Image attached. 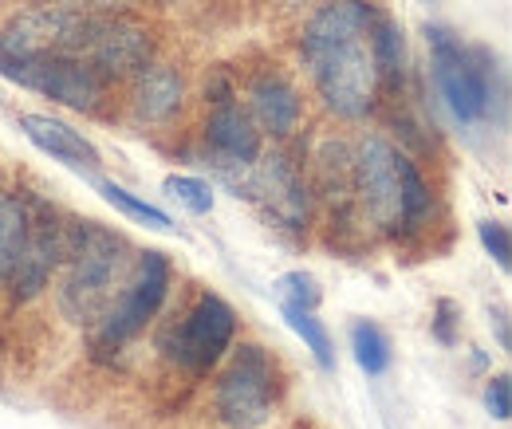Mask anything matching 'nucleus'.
I'll use <instances>...</instances> for the list:
<instances>
[{
    "label": "nucleus",
    "mask_w": 512,
    "mask_h": 429,
    "mask_svg": "<svg viewBox=\"0 0 512 429\" xmlns=\"http://www.w3.org/2000/svg\"><path fill=\"white\" fill-rule=\"evenodd\" d=\"M379 20L367 0H331L304 24L300 56L312 71L323 107L339 119H367L379 99V71L371 56V24Z\"/></svg>",
    "instance_id": "nucleus-1"
},
{
    "label": "nucleus",
    "mask_w": 512,
    "mask_h": 429,
    "mask_svg": "<svg viewBox=\"0 0 512 429\" xmlns=\"http://www.w3.org/2000/svg\"><path fill=\"white\" fill-rule=\"evenodd\" d=\"M64 276H60V311L79 327H95L107 307L115 304L119 288L127 284L130 248L127 237L95 225V221H71L67 225V248H64Z\"/></svg>",
    "instance_id": "nucleus-2"
},
{
    "label": "nucleus",
    "mask_w": 512,
    "mask_h": 429,
    "mask_svg": "<svg viewBox=\"0 0 512 429\" xmlns=\"http://www.w3.org/2000/svg\"><path fill=\"white\" fill-rule=\"evenodd\" d=\"M430 63H434V87L457 123L473 126L489 119L493 111V63L489 52L465 48L449 28L430 24L426 28Z\"/></svg>",
    "instance_id": "nucleus-3"
},
{
    "label": "nucleus",
    "mask_w": 512,
    "mask_h": 429,
    "mask_svg": "<svg viewBox=\"0 0 512 429\" xmlns=\"http://www.w3.org/2000/svg\"><path fill=\"white\" fill-rule=\"evenodd\" d=\"M406 170L410 158L383 138H363L351 154V193L363 213L390 237L406 233Z\"/></svg>",
    "instance_id": "nucleus-4"
},
{
    "label": "nucleus",
    "mask_w": 512,
    "mask_h": 429,
    "mask_svg": "<svg viewBox=\"0 0 512 429\" xmlns=\"http://www.w3.org/2000/svg\"><path fill=\"white\" fill-rule=\"evenodd\" d=\"M99 16H83L60 4H36L8 20L0 32V56L8 60H36V56H75L83 60L91 48Z\"/></svg>",
    "instance_id": "nucleus-5"
},
{
    "label": "nucleus",
    "mask_w": 512,
    "mask_h": 429,
    "mask_svg": "<svg viewBox=\"0 0 512 429\" xmlns=\"http://www.w3.org/2000/svg\"><path fill=\"white\" fill-rule=\"evenodd\" d=\"M170 284H174V268H170L166 252H158V248L138 252L127 284L119 288V296H115V304L107 307V315L99 319V343L103 347H119V343L134 339L158 315V307L166 304Z\"/></svg>",
    "instance_id": "nucleus-6"
},
{
    "label": "nucleus",
    "mask_w": 512,
    "mask_h": 429,
    "mask_svg": "<svg viewBox=\"0 0 512 429\" xmlns=\"http://www.w3.org/2000/svg\"><path fill=\"white\" fill-rule=\"evenodd\" d=\"M213 402H217V418L229 429L264 426L276 402V363L268 359V351L256 343H241L217 382Z\"/></svg>",
    "instance_id": "nucleus-7"
},
{
    "label": "nucleus",
    "mask_w": 512,
    "mask_h": 429,
    "mask_svg": "<svg viewBox=\"0 0 512 429\" xmlns=\"http://www.w3.org/2000/svg\"><path fill=\"white\" fill-rule=\"evenodd\" d=\"M0 75L64 103L71 111H99V103L107 95V79L87 60H75V56H36V60L0 56Z\"/></svg>",
    "instance_id": "nucleus-8"
},
{
    "label": "nucleus",
    "mask_w": 512,
    "mask_h": 429,
    "mask_svg": "<svg viewBox=\"0 0 512 429\" xmlns=\"http://www.w3.org/2000/svg\"><path fill=\"white\" fill-rule=\"evenodd\" d=\"M233 335H237V315H233V307L225 304L221 296L205 292V296L193 300V307L182 315V323L162 335V347H166V355L182 370L205 374V370L229 351Z\"/></svg>",
    "instance_id": "nucleus-9"
},
{
    "label": "nucleus",
    "mask_w": 512,
    "mask_h": 429,
    "mask_svg": "<svg viewBox=\"0 0 512 429\" xmlns=\"http://www.w3.org/2000/svg\"><path fill=\"white\" fill-rule=\"evenodd\" d=\"M24 209H28V229H24V245H20L16 264H12V276H8L16 300H32L48 288V280L60 268L67 248V225H60L52 205L24 201Z\"/></svg>",
    "instance_id": "nucleus-10"
},
{
    "label": "nucleus",
    "mask_w": 512,
    "mask_h": 429,
    "mask_svg": "<svg viewBox=\"0 0 512 429\" xmlns=\"http://www.w3.org/2000/svg\"><path fill=\"white\" fill-rule=\"evenodd\" d=\"M154 52V40H150V28L127 20V16H99L95 24V36H91V48L83 60L91 63L107 83L111 79H127L138 75Z\"/></svg>",
    "instance_id": "nucleus-11"
},
{
    "label": "nucleus",
    "mask_w": 512,
    "mask_h": 429,
    "mask_svg": "<svg viewBox=\"0 0 512 429\" xmlns=\"http://www.w3.org/2000/svg\"><path fill=\"white\" fill-rule=\"evenodd\" d=\"M249 197H260L284 229H304L308 225V189H304L300 174L292 170V162L284 154L256 158L253 170H249Z\"/></svg>",
    "instance_id": "nucleus-12"
},
{
    "label": "nucleus",
    "mask_w": 512,
    "mask_h": 429,
    "mask_svg": "<svg viewBox=\"0 0 512 429\" xmlns=\"http://www.w3.org/2000/svg\"><path fill=\"white\" fill-rule=\"evenodd\" d=\"M205 146L225 170H249L260 158V130L237 103H221L205 123Z\"/></svg>",
    "instance_id": "nucleus-13"
},
{
    "label": "nucleus",
    "mask_w": 512,
    "mask_h": 429,
    "mask_svg": "<svg viewBox=\"0 0 512 429\" xmlns=\"http://www.w3.org/2000/svg\"><path fill=\"white\" fill-rule=\"evenodd\" d=\"M20 130H24V138L36 146V150H44V154H52L56 162H64L71 170H99V150L75 130V126H67L64 119H52V115H36V111H28V115H20Z\"/></svg>",
    "instance_id": "nucleus-14"
},
{
    "label": "nucleus",
    "mask_w": 512,
    "mask_h": 429,
    "mask_svg": "<svg viewBox=\"0 0 512 429\" xmlns=\"http://www.w3.org/2000/svg\"><path fill=\"white\" fill-rule=\"evenodd\" d=\"M249 107H253L249 119L256 123V130H264L272 138H288L300 126V95L276 71L256 75L253 87H249Z\"/></svg>",
    "instance_id": "nucleus-15"
},
{
    "label": "nucleus",
    "mask_w": 512,
    "mask_h": 429,
    "mask_svg": "<svg viewBox=\"0 0 512 429\" xmlns=\"http://www.w3.org/2000/svg\"><path fill=\"white\" fill-rule=\"evenodd\" d=\"M182 75L174 67H158V63H146L138 75H134V111L138 119L146 123H166L182 111Z\"/></svg>",
    "instance_id": "nucleus-16"
},
{
    "label": "nucleus",
    "mask_w": 512,
    "mask_h": 429,
    "mask_svg": "<svg viewBox=\"0 0 512 429\" xmlns=\"http://www.w3.org/2000/svg\"><path fill=\"white\" fill-rule=\"evenodd\" d=\"M371 56H375V71L379 83H386L390 91L402 87V71H406V48H402V28L394 20H375L371 24Z\"/></svg>",
    "instance_id": "nucleus-17"
},
{
    "label": "nucleus",
    "mask_w": 512,
    "mask_h": 429,
    "mask_svg": "<svg viewBox=\"0 0 512 429\" xmlns=\"http://www.w3.org/2000/svg\"><path fill=\"white\" fill-rule=\"evenodd\" d=\"M24 229H28V209H24V197L8 193L0 185V288L8 284L12 276V264L20 256L24 245Z\"/></svg>",
    "instance_id": "nucleus-18"
},
{
    "label": "nucleus",
    "mask_w": 512,
    "mask_h": 429,
    "mask_svg": "<svg viewBox=\"0 0 512 429\" xmlns=\"http://www.w3.org/2000/svg\"><path fill=\"white\" fill-rule=\"evenodd\" d=\"M351 351H355V363L367 370L371 378H379V374L390 370V339H386L383 327L371 323V319H359L351 327Z\"/></svg>",
    "instance_id": "nucleus-19"
},
{
    "label": "nucleus",
    "mask_w": 512,
    "mask_h": 429,
    "mask_svg": "<svg viewBox=\"0 0 512 429\" xmlns=\"http://www.w3.org/2000/svg\"><path fill=\"white\" fill-rule=\"evenodd\" d=\"M284 311V319H288V327L308 343V351L316 355V363L323 370H335V347H331V331L323 327V319H316V311H308V307H280Z\"/></svg>",
    "instance_id": "nucleus-20"
},
{
    "label": "nucleus",
    "mask_w": 512,
    "mask_h": 429,
    "mask_svg": "<svg viewBox=\"0 0 512 429\" xmlns=\"http://www.w3.org/2000/svg\"><path fill=\"white\" fill-rule=\"evenodd\" d=\"M316 162H320V189L335 205H343L351 197V154L339 142H327Z\"/></svg>",
    "instance_id": "nucleus-21"
},
{
    "label": "nucleus",
    "mask_w": 512,
    "mask_h": 429,
    "mask_svg": "<svg viewBox=\"0 0 512 429\" xmlns=\"http://www.w3.org/2000/svg\"><path fill=\"white\" fill-rule=\"evenodd\" d=\"M95 189L103 193V201H111L119 213H127L130 221H142V225H150V229H174V221L158 209V205H150V201H142V197H134L130 189L115 182H95Z\"/></svg>",
    "instance_id": "nucleus-22"
},
{
    "label": "nucleus",
    "mask_w": 512,
    "mask_h": 429,
    "mask_svg": "<svg viewBox=\"0 0 512 429\" xmlns=\"http://www.w3.org/2000/svg\"><path fill=\"white\" fill-rule=\"evenodd\" d=\"M166 193H170L178 205H186L190 213H197V217H205V213L213 209V185L201 182V178H190V174L166 178Z\"/></svg>",
    "instance_id": "nucleus-23"
},
{
    "label": "nucleus",
    "mask_w": 512,
    "mask_h": 429,
    "mask_svg": "<svg viewBox=\"0 0 512 429\" xmlns=\"http://www.w3.org/2000/svg\"><path fill=\"white\" fill-rule=\"evenodd\" d=\"M276 296H280V307H308V311H316V304H320V288H316V280L308 272H284L276 280Z\"/></svg>",
    "instance_id": "nucleus-24"
},
{
    "label": "nucleus",
    "mask_w": 512,
    "mask_h": 429,
    "mask_svg": "<svg viewBox=\"0 0 512 429\" xmlns=\"http://www.w3.org/2000/svg\"><path fill=\"white\" fill-rule=\"evenodd\" d=\"M477 237H481V245L485 252L497 260V268L501 272H509L512 268V241H509V229L501 225V221H481L477 225Z\"/></svg>",
    "instance_id": "nucleus-25"
},
{
    "label": "nucleus",
    "mask_w": 512,
    "mask_h": 429,
    "mask_svg": "<svg viewBox=\"0 0 512 429\" xmlns=\"http://www.w3.org/2000/svg\"><path fill=\"white\" fill-rule=\"evenodd\" d=\"M485 410H489L497 422H509V418H512V382H509V374L489 378V386H485Z\"/></svg>",
    "instance_id": "nucleus-26"
},
{
    "label": "nucleus",
    "mask_w": 512,
    "mask_h": 429,
    "mask_svg": "<svg viewBox=\"0 0 512 429\" xmlns=\"http://www.w3.org/2000/svg\"><path fill=\"white\" fill-rule=\"evenodd\" d=\"M60 8H71V12H83V16H111L119 8H127L130 0H52Z\"/></svg>",
    "instance_id": "nucleus-27"
},
{
    "label": "nucleus",
    "mask_w": 512,
    "mask_h": 429,
    "mask_svg": "<svg viewBox=\"0 0 512 429\" xmlns=\"http://www.w3.org/2000/svg\"><path fill=\"white\" fill-rule=\"evenodd\" d=\"M457 315H461V311H457L453 300H438V319H434V339H438V343H446V347L457 343V335H453Z\"/></svg>",
    "instance_id": "nucleus-28"
},
{
    "label": "nucleus",
    "mask_w": 512,
    "mask_h": 429,
    "mask_svg": "<svg viewBox=\"0 0 512 429\" xmlns=\"http://www.w3.org/2000/svg\"><path fill=\"white\" fill-rule=\"evenodd\" d=\"M493 327H497V343H501V351H509V347H512V339H509V319H505V311H501V307L493 311Z\"/></svg>",
    "instance_id": "nucleus-29"
}]
</instances>
